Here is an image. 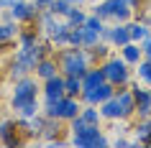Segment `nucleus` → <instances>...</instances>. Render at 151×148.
Listing matches in <instances>:
<instances>
[{"label": "nucleus", "mask_w": 151, "mask_h": 148, "mask_svg": "<svg viewBox=\"0 0 151 148\" xmlns=\"http://www.w3.org/2000/svg\"><path fill=\"white\" fill-rule=\"evenodd\" d=\"M54 59L59 64V71L64 77L72 74V77H82L87 66H92V59H90V51L82 46H62L54 49Z\"/></svg>", "instance_id": "obj_1"}, {"label": "nucleus", "mask_w": 151, "mask_h": 148, "mask_svg": "<svg viewBox=\"0 0 151 148\" xmlns=\"http://www.w3.org/2000/svg\"><path fill=\"white\" fill-rule=\"evenodd\" d=\"M100 69H103L105 74V82H110L113 87H128L131 84V79H133V66H128L123 59H120V54H110L108 59H103V61L97 64Z\"/></svg>", "instance_id": "obj_2"}, {"label": "nucleus", "mask_w": 151, "mask_h": 148, "mask_svg": "<svg viewBox=\"0 0 151 148\" xmlns=\"http://www.w3.org/2000/svg\"><path fill=\"white\" fill-rule=\"evenodd\" d=\"M69 146H77V148H100V146H110V138L105 135L103 125H85L82 128V133H74V135H69V140H67Z\"/></svg>", "instance_id": "obj_3"}, {"label": "nucleus", "mask_w": 151, "mask_h": 148, "mask_svg": "<svg viewBox=\"0 0 151 148\" xmlns=\"http://www.w3.org/2000/svg\"><path fill=\"white\" fill-rule=\"evenodd\" d=\"M39 97H41V82L33 74H26V77L16 79V87H13V94H10V107H18L21 102L39 100Z\"/></svg>", "instance_id": "obj_4"}, {"label": "nucleus", "mask_w": 151, "mask_h": 148, "mask_svg": "<svg viewBox=\"0 0 151 148\" xmlns=\"http://www.w3.org/2000/svg\"><path fill=\"white\" fill-rule=\"evenodd\" d=\"M39 5L33 3V0H13L8 8V16L10 21H16V23H23V26H33L36 16H39Z\"/></svg>", "instance_id": "obj_5"}, {"label": "nucleus", "mask_w": 151, "mask_h": 148, "mask_svg": "<svg viewBox=\"0 0 151 148\" xmlns=\"http://www.w3.org/2000/svg\"><path fill=\"white\" fill-rule=\"evenodd\" d=\"M100 41L110 44L113 49L126 46L128 41H131V36H128V26L126 23H105L103 31H100Z\"/></svg>", "instance_id": "obj_6"}, {"label": "nucleus", "mask_w": 151, "mask_h": 148, "mask_svg": "<svg viewBox=\"0 0 151 148\" xmlns=\"http://www.w3.org/2000/svg\"><path fill=\"white\" fill-rule=\"evenodd\" d=\"M64 97V74L41 82V102H59Z\"/></svg>", "instance_id": "obj_7"}, {"label": "nucleus", "mask_w": 151, "mask_h": 148, "mask_svg": "<svg viewBox=\"0 0 151 148\" xmlns=\"http://www.w3.org/2000/svg\"><path fill=\"white\" fill-rule=\"evenodd\" d=\"M44 39H46V41H49V44H51L54 49L69 46V44H67V39H69V23H67L64 18H59V21H56V23H54V26H51V28L46 31V36H44Z\"/></svg>", "instance_id": "obj_8"}, {"label": "nucleus", "mask_w": 151, "mask_h": 148, "mask_svg": "<svg viewBox=\"0 0 151 148\" xmlns=\"http://www.w3.org/2000/svg\"><path fill=\"white\" fill-rule=\"evenodd\" d=\"M56 74H62V71H59V64H56L54 54H46L44 59H39V61H36V69H33V77L39 79V82H46V79L56 77Z\"/></svg>", "instance_id": "obj_9"}, {"label": "nucleus", "mask_w": 151, "mask_h": 148, "mask_svg": "<svg viewBox=\"0 0 151 148\" xmlns=\"http://www.w3.org/2000/svg\"><path fill=\"white\" fill-rule=\"evenodd\" d=\"M0 143H5V146H21L26 143V138H21V133H18V125L16 120H10V117H0Z\"/></svg>", "instance_id": "obj_10"}, {"label": "nucleus", "mask_w": 151, "mask_h": 148, "mask_svg": "<svg viewBox=\"0 0 151 148\" xmlns=\"http://www.w3.org/2000/svg\"><path fill=\"white\" fill-rule=\"evenodd\" d=\"M131 146H151V123L149 120H131Z\"/></svg>", "instance_id": "obj_11"}, {"label": "nucleus", "mask_w": 151, "mask_h": 148, "mask_svg": "<svg viewBox=\"0 0 151 148\" xmlns=\"http://www.w3.org/2000/svg\"><path fill=\"white\" fill-rule=\"evenodd\" d=\"M113 97L118 100L120 110H123V117H126V120H133V112H136V100H133V94H131V89H128V87H115Z\"/></svg>", "instance_id": "obj_12"}, {"label": "nucleus", "mask_w": 151, "mask_h": 148, "mask_svg": "<svg viewBox=\"0 0 151 148\" xmlns=\"http://www.w3.org/2000/svg\"><path fill=\"white\" fill-rule=\"evenodd\" d=\"M80 110H82V102L80 97H67L64 94L62 100H59V120H72V117H77L80 115Z\"/></svg>", "instance_id": "obj_13"}, {"label": "nucleus", "mask_w": 151, "mask_h": 148, "mask_svg": "<svg viewBox=\"0 0 151 148\" xmlns=\"http://www.w3.org/2000/svg\"><path fill=\"white\" fill-rule=\"evenodd\" d=\"M97 110H100V115H103V123H113V120H120V117H123V110H120V105H118L115 97H108L105 102H100Z\"/></svg>", "instance_id": "obj_14"}, {"label": "nucleus", "mask_w": 151, "mask_h": 148, "mask_svg": "<svg viewBox=\"0 0 151 148\" xmlns=\"http://www.w3.org/2000/svg\"><path fill=\"white\" fill-rule=\"evenodd\" d=\"M118 54H120V59H123L128 66H136V64L143 59L141 46H138V44H133V41H128L126 46H120V49H118Z\"/></svg>", "instance_id": "obj_15"}, {"label": "nucleus", "mask_w": 151, "mask_h": 148, "mask_svg": "<svg viewBox=\"0 0 151 148\" xmlns=\"http://www.w3.org/2000/svg\"><path fill=\"white\" fill-rule=\"evenodd\" d=\"M133 18V10L126 8L120 0H110V23H128Z\"/></svg>", "instance_id": "obj_16"}, {"label": "nucleus", "mask_w": 151, "mask_h": 148, "mask_svg": "<svg viewBox=\"0 0 151 148\" xmlns=\"http://www.w3.org/2000/svg\"><path fill=\"white\" fill-rule=\"evenodd\" d=\"M82 89H92V87H97L100 82H105V74L103 69L97 66V64H92V66H87V71L82 74Z\"/></svg>", "instance_id": "obj_17"}, {"label": "nucleus", "mask_w": 151, "mask_h": 148, "mask_svg": "<svg viewBox=\"0 0 151 148\" xmlns=\"http://www.w3.org/2000/svg\"><path fill=\"white\" fill-rule=\"evenodd\" d=\"M126 26H128V36H131V41H133V44H141V39L151 31L149 23H143V21H138V18H131Z\"/></svg>", "instance_id": "obj_18"}, {"label": "nucleus", "mask_w": 151, "mask_h": 148, "mask_svg": "<svg viewBox=\"0 0 151 148\" xmlns=\"http://www.w3.org/2000/svg\"><path fill=\"white\" fill-rule=\"evenodd\" d=\"M41 39H44V36L36 31V26H33V28H26V31L21 28V31H18V36H16V41H18V46H21V49L33 46V44H39Z\"/></svg>", "instance_id": "obj_19"}, {"label": "nucleus", "mask_w": 151, "mask_h": 148, "mask_svg": "<svg viewBox=\"0 0 151 148\" xmlns=\"http://www.w3.org/2000/svg\"><path fill=\"white\" fill-rule=\"evenodd\" d=\"M18 23L16 21H0V44H10V41H16L18 36Z\"/></svg>", "instance_id": "obj_20"}, {"label": "nucleus", "mask_w": 151, "mask_h": 148, "mask_svg": "<svg viewBox=\"0 0 151 148\" xmlns=\"http://www.w3.org/2000/svg\"><path fill=\"white\" fill-rule=\"evenodd\" d=\"M13 110H16L18 117H33V115H39V112H41V97H39V100L21 102V105H18V107H13Z\"/></svg>", "instance_id": "obj_21"}, {"label": "nucleus", "mask_w": 151, "mask_h": 148, "mask_svg": "<svg viewBox=\"0 0 151 148\" xmlns=\"http://www.w3.org/2000/svg\"><path fill=\"white\" fill-rule=\"evenodd\" d=\"M80 117L85 120V123H90V125H103V115H100L97 105H82Z\"/></svg>", "instance_id": "obj_22"}, {"label": "nucleus", "mask_w": 151, "mask_h": 148, "mask_svg": "<svg viewBox=\"0 0 151 148\" xmlns=\"http://www.w3.org/2000/svg\"><path fill=\"white\" fill-rule=\"evenodd\" d=\"M110 49H113V46H110V44H105V41H97L92 49H87L92 64H100L103 59H108V56H110Z\"/></svg>", "instance_id": "obj_23"}, {"label": "nucleus", "mask_w": 151, "mask_h": 148, "mask_svg": "<svg viewBox=\"0 0 151 148\" xmlns=\"http://www.w3.org/2000/svg\"><path fill=\"white\" fill-rule=\"evenodd\" d=\"M85 18H87V10H85V5H72L69 13L64 16V21L69 26H82L85 23Z\"/></svg>", "instance_id": "obj_24"}, {"label": "nucleus", "mask_w": 151, "mask_h": 148, "mask_svg": "<svg viewBox=\"0 0 151 148\" xmlns=\"http://www.w3.org/2000/svg\"><path fill=\"white\" fill-rule=\"evenodd\" d=\"M80 92H82V79L67 74L64 77V94L67 97H80Z\"/></svg>", "instance_id": "obj_25"}, {"label": "nucleus", "mask_w": 151, "mask_h": 148, "mask_svg": "<svg viewBox=\"0 0 151 148\" xmlns=\"http://www.w3.org/2000/svg\"><path fill=\"white\" fill-rule=\"evenodd\" d=\"M97 41H100V31H92V28L82 26V49H92Z\"/></svg>", "instance_id": "obj_26"}, {"label": "nucleus", "mask_w": 151, "mask_h": 148, "mask_svg": "<svg viewBox=\"0 0 151 148\" xmlns=\"http://www.w3.org/2000/svg\"><path fill=\"white\" fill-rule=\"evenodd\" d=\"M69 3H67V0H51V5H49L46 10H51V13H54V16H59V18H64L67 16V13H69Z\"/></svg>", "instance_id": "obj_27"}, {"label": "nucleus", "mask_w": 151, "mask_h": 148, "mask_svg": "<svg viewBox=\"0 0 151 148\" xmlns=\"http://www.w3.org/2000/svg\"><path fill=\"white\" fill-rule=\"evenodd\" d=\"M69 46H82V26H69Z\"/></svg>", "instance_id": "obj_28"}, {"label": "nucleus", "mask_w": 151, "mask_h": 148, "mask_svg": "<svg viewBox=\"0 0 151 148\" xmlns=\"http://www.w3.org/2000/svg\"><path fill=\"white\" fill-rule=\"evenodd\" d=\"M85 28H92V31H103V26H105V21H100V18L95 16V13H87V18H85Z\"/></svg>", "instance_id": "obj_29"}, {"label": "nucleus", "mask_w": 151, "mask_h": 148, "mask_svg": "<svg viewBox=\"0 0 151 148\" xmlns=\"http://www.w3.org/2000/svg\"><path fill=\"white\" fill-rule=\"evenodd\" d=\"M126 8H131L133 13H138V10H143V0H120Z\"/></svg>", "instance_id": "obj_30"}, {"label": "nucleus", "mask_w": 151, "mask_h": 148, "mask_svg": "<svg viewBox=\"0 0 151 148\" xmlns=\"http://www.w3.org/2000/svg\"><path fill=\"white\" fill-rule=\"evenodd\" d=\"M110 146H115V148H128V146H131V140H128L126 135H115V138L110 140Z\"/></svg>", "instance_id": "obj_31"}, {"label": "nucleus", "mask_w": 151, "mask_h": 148, "mask_svg": "<svg viewBox=\"0 0 151 148\" xmlns=\"http://www.w3.org/2000/svg\"><path fill=\"white\" fill-rule=\"evenodd\" d=\"M138 46H141V51H143V54H149V51H151V31L141 39V44H138Z\"/></svg>", "instance_id": "obj_32"}, {"label": "nucleus", "mask_w": 151, "mask_h": 148, "mask_svg": "<svg viewBox=\"0 0 151 148\" xmlns=\"http://www.w3.org/2000/svg\"><path fill=\"white\" fill-rule=\"evenodd\" d=\"M33 3H36V5H39L41 10H44V8H49V5H51V0H33Z\"/></svg>", "instance_id": "obj_33"}, {"label": "nucleus", "mask_w": 151, "mask_h": 148, "mask_svg": "<svg viewBox=\"0 0 151 148\" xmlns=\"http://www.w3.org/2000/svg\"><path fill=\"white\" fill-rule=\"evenodd\" d=\"M69 5H87V0H67Z\"/></svg>", "instance_id": "obj_34"}, {"label": "nucleus", "mask_w": 151, "mask_h": 148, "mask_svg": "<svg viewBox=\"0 0 151 148\" xmlns=\"http://www.w3.org/2000/svg\"><path fill=\"white\" fill-rule=\"evenodd\" d=\"M143 59H146V61H151V51H149V54H143Z\"/></svg>", "instance_id": "obj_35"}, {"label": "nucleus", "mask_w": 151, "mask_h": 148, "mask_svg": "<svg viewBox=\"0 0 151 148\" xmlns=\"http://www.w3.org/2000/svg\"><path fill=\"white\" fill-rule=\"evenodd\" d=\"M146 23H149V28H151V18H146Z\"/></svg>", "instance_id": "obj_36"}, {"label": "nucleus", "mask_w": 151, "mask_h": 148, "mask_svg": "<svg viewBox=\"0 0 151 148\" xmlns=\"http://www.w3.org/2000/svg\"><path fill=\"white\" fill-rule=\"evenodd\" d=\"M87 3H100V0H87Z\"/></svg>", "instance_id": "obj_37"}, {"label": "nucleus", "mask_w": 151, "mask_h": 148, "mask_svg": "<svg viewBox=\"0 0 151 148\" xmlns=\"http://www.w3.org/2000/svg\"><path fill=\"white\" fill-rule=\"evenodd\" d=\"M0 117H3V107H0Z\"/></svg>", "instance_id": "obj_38"}, {"label": "nucleus", "mask_w": 151, "mask_h": 148, "mask_svg": "<svg viewBox=\"0 0 151 148\" xmlns=\"http://www.w3.org/2000/svg\"><path fill=\"white\" fill-rule=\"evenodd\" d=\"M149 123H151V117H149Z\"/></svg>", "instance_id": "obj_39"}, {"label": "nucleus", "mask_w": 151, "mask_h": 148, "mask_svg": "<svg viewBox=\"0 0 151 148\" xmlns=\"http://www.w3.org/2000/svg\"><path fill=\"white\" fill-rule=\"evenodd\" d=\"M149 89H151V87H149Z\"/></svg>", "instance_id": "obj_40"}, {"label": "nucleus", "mask_w": 151, "mask_h": 148, "mask_svg": "<svg viewBox=\"0 0 151 148\" xmlns=\"http://www.w3.org/2000/svg\"><path fill=\"white\" fill-rule=\"evenodd\" d=\"M0 10H3V8H0Z\"/></svg>", "instance_id": "obj_41"}]
</instances>
